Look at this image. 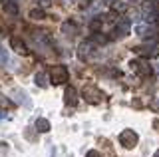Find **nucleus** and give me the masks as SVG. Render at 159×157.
<instances>
[{
  "label": "nucleus",
  "instance_id": "obj_1",
  "mask_svg": "<svg viewBox=\"0 0 159 157\" xmlns=\"http://www.w3.org/2000/svg\"><path fill=\"white\" fill-rule=\"evenodd\" d=\"M70 78V72L66 66H62V64H58V66H52V70H50V82H52L54 86H62L66 84Z\"/></svg>",
  "mask_w": 159,
  "mask_h": 157
},
{
  "label": "nucleus",
  "instance_id": "obj_2",
  "mask_svg": "<svg viewBox=\"0 0 159 157\" xmlns=\"http://www.w3.org/2000/svg\"><path fill=\"white\" fill-rule=\"evenodd\" d=\"M137 141H139V135L133 129H123L119 133V143L125 147V149H133L137 145Z\"/></svg>",
  "mask_w": 159,
  "mask_h": 157
},
{
  "label": "nucleus",
  "instance_id": "obj_3",
  "mask_svg": "<svg viewBox=\"0 0 159 157\" xmlns=\"http://www.w3.org/2000/svg\"><path fill=\"white\" fill-rule=\"evenodd\" d=\"M84 97H86L89 104H99L103 100V94L96 86H84Z\"/></svg>",
  "mask_w": 159,
  "mask_h": 157
},
{
  "label": "nucleus",
  "instance_id": "obj_4",
  "mask_svg": "<svg viewBox=\"0 0 159 157\" xmlns=\"http://www.w3.org/2000/svg\"><path fill=\"white\" fill-rule=\"evenodd\" d=\"M129 66H131L133 72H137L139 76H143V78H147V76H151V74H153V68L149 66L147 62H143V60L141 62H131Z\"/></svg>",
  "mask_w": 159,
  "mask_h": 157
},
{
  "label": "nucleus",
  "instance_id": "obj_5",
  "mask_svg": "<svg viewBox=\"0 0 159 157\" xmlns=\"http://www.w3.org/2000/svg\"><path fill=\"white\" fill-rule=\"evenodd\" d=\"M135 52L139 54V56H143V58H153V56H157V54H159L155 44H143V46H137Z\"/></svg>",
  "mask_w": 159,
  "mask_h": 157
},
{
  "label": "nucleus",
  "instance_id": "obj_6",
  "mask_svg": "<svg viewBox=\"0 0 159 157\" xmlns=\"http://www.w3.org/2000/svg\"><path fill=\"white\" fill-rule=\"evenodd\" d=\"M129 30H131V20H129V18H121V20L116 24L113 34H116V36H125V34H129Z\"/></svg>",
  "mask_w": 159,
  "mask_h": 157
},
{
  "label": "nucleus",
  "instance_id": "obj_7",
  "mask_svg": "<svg viewBox=\"0 0 159 157\" xmlns=\"http://www.w3.org/2000/svg\"><path fill=\"white\" fill-rule=\"evenodd\" d=\"M10 48H12L16 54H28L26 44H24L22 38H18V36H12V38H10Z\"/></svg>",
  "mask_w": 159,
  "mask_h": 157
},
{
  "label": "nucleus",
  "instance_id": "obj_8",
  "mask_svg": "<svg viewBox=\"0 0 159 157\" xmlns=\"http://www.w3.org/2000/svg\"><path fill=\"white\" fill-rule=\"evenodd\" d=\"M64 101H66L68 105H76L78 104V92H76V87H72V86L66 87V92H64Z\"/></svg>",
  "mask_w": 159,
  "mask_h": 157
},
{
  "label": "nucleus",
  "instance_id": "obj_9",
  "mask_svg": "<svg viewBox=\"0 0 159 157\" xmlns=\"http://www.w3.org/2000/svg\"><path fill=\"white\" fill-rule=\"evenodd\" d=\"M92 42H82L80 44V48H78V56H80V60H86V58L92 54Z\"/></svg>",
  "mask_w": 159,
  "mask_h": 157
},
{
  "label": "nucleus",
  "instance_id": "obj_10",
  "mask_svg": "<svg viewBox=\"0 0 159 157\" xmlns=\"http://www.w3.org/2000/svg\"><path fill=\"white\" fill-rule=\"evenodd\" d=\"M34 127H36V131H40V133H48V131H50V121L44 119V117H38L36 123H34Z\"/></svg>",
  "mask_w": 159,
  "mask_h": 157
},
{
  "label": "nucleus",
  "instance_id": "obj_11",
  "mask_svg": "<svg viewBox=\"0 0 159 157\" xmlns=\"http://www.w3.org/2000/svg\"><path fill=\"white\" fill-rule=\"evenodd\" d=\"M135 32L139 34V36H143V38H153L155 36V30L149 28V26H135Z\"/></svg>",
  "mask_w": 159,
  "mask_h": 157
},
{
  "label": "nucleus",
  "instance_id": "obj_12",
  "mask_svg": "<svg viewBox=\"0 0 159 157\" xmlns=\"http://www.w3.org/2000/svg\"><path fill=\"white\" fill-rule=\"evenodd\" d=\"M62 32L66 34V36H74V34H76V24L74 22H64L62 24Z\"/></svg>",
  "mask_w": 159,
  "mask_h": 157
},
{
  "label": "nucleus",
  "instance_id": "obj_13",
  "mask_svg": "<svg viewBox=\"0 0 159 157\" xmlns=\"http://www.w3.org/2000/svg\"><path fill=\"white\" fill-rule=\"evenodd\" d=\"M34 82H36V86H40V87H46L48 86V76L44 72H38L36 78H34Z\"/></svg>",
  "mask_w": 159,
  "mask_h": 157
},
{
  "label": "nucleus",
  "instance_id": "obj_14",
  "mask_svg": "<svg viewBox=\"0 0 159 157\" xmlns=\"http://www.w3.org/2000/svg\"><path fill=\"white\" fill-rule=\"evenodd\" d=\"M30 18H32V20H44V18H46V12H44L42 8H34V10L30 12Z\"/></svg>",
  "mask_w": 159,
  "mask_h": 157
},
{
  "label": "nucleus",
  "instance_id": "obj_15",
  "mask_svg": "<svg viewBox=\"0 0 159 157\" xmlns=\"http://www.w3.org/2000/svg\"><path fill=\"white\" fill-rule=\"evenodd\" d=\"M89 30H92V32H99V30H102V18H93V20L89 22Z\"/></svg>",
  "mask_w": 159,
  "mask_h": 157
},
{
  "label": "nucleus",
  "instance_id": "obj_16",
  "mask_svg": "<svg viewBox=\"0 0 159 157\" xmlns=\"http://www.w3.org/2000/svg\"><path fill=\"white\" fill-rule=\"evenodd\" d=\"M4 10H6L8 14H12V16H16V14H18V6L14 2H6V4H4Z\"/></svg>",
  "mask_w": 159,
  "mask_h": 157
},
{
  "label": "nucleus",
  "instance_id": "obj_17",
  "mask_svg": "<svg viewBox=\"0 0 159 157\" xmlns=\"http://www.w3.org/2000/svg\"><path fill=\"white\" fill-rule=\"evenodd\" d=\"M12 96H16V101H24L26 105H30V101L26 100V94H24V92H20V90H14V92H12Z\"/></svg>",
  "mask_w": 159,
  "mask_h": 157
},
{
  "label": "nucleus",
  "instance_id": "obj_18",
  "mask_svg": "<svg viewBox=\"0 0 159 157\" xmlns=\"http://www.w3.org/2000/svg\"><path fill=\"white\" fill-rule=\"evenodd\" d=\"M113 10H116V12H125V10H127V4H119V2H116V4H113Z\"/></svg>",
  "mask_w": 159,
  "mask_h": 157
},
{
  "label": "nucleus",
  "instance_id": "obj_19",
  "mask_svg": "<svg viewBox=\"0 0 159 157\" xmlns=\"http://www.w3.org/2000/svg\"><path fill=\"white\" fill-rule=\"evenodd\" d=\"M8 60V56H6V50L2 48V44H0V64H6Z\"/></svg>",
  "mask_w": 159,
  "mask_h": 157
},
{
  "label": "nucleus",
  "instance_id": "obj_20",
  "mask_svg": "<svg viewBox=\"0 0 159 157\" xmlns=\"http://www.w3.org/2000/svg\"><path fill=\"white\" fill-rule=\"evenodd\" d=\"M149 107H151L153 111H159V100H157V97H153V100H151V104H149Z\"/></svg>",
  "mask_w": 159,
  "mask_h": 157
},
{
  "label": "nucleus",
  "instance_id": "obj_21",
  "mask_svg": "<svg viewBox=\"0 0 159 157\" xmlns=\"http://www.w3.org/2000/svg\"><path fill=\"white\" fill-rule=\"evenodd\" d=\"M86 157H99V153H98L96 149H92V151H88V155H86Z\"/></svg>",
  "mask_w": 159,
  "mask_h": 157
},
{
  "label": "nucleus",
  "instance_id": "obj_22",
  "mask_svg": "<svg viewBox=\"0 0 159 157\" xmlns=\"http://www.w3.org/2000/svg\"><path fill=\"white\" fill-rule=\"evenodd\" d=\"M0 105H10V101H8L4 96H0Z\"/></svg>",
  "mask_w": 159,
  "mask_h": 157
},
{
  "label": "nucleus",
  "instance_id": "obj_23",
  "mask_svg": "<svg viewBox=\"0 0 159 157\" xmlns=\"http://www.w3.org/2000/svg\"><path fill=\"white\" fill-rule=\"evenodd\" d=\"M103 2H106V4H109V6H113V4H116L117 0H103Z\"/></svg>",
  "mask_w": 159,
  "mask_h": 157
},
{
  "label": "nucleus",
  "instance_id": "obj_24",
  "mask_svg": "<svg viewBox=\"0 0 159 157\" xmlns=\"http://www.w3.org/2000/svg\"><path fill=\"white\" fill-rule=\"evenodd\" d=\"M153 127H155V129L159 131V119H155V121H153Z\"/></svg>",
  "mask_w": 159,
  "mask_h": 157
},
{
  "label": "nucleus",
  "instance_id": "obj_25",
  "mask_svg": "<svg viewBox=\"0 0 159 157\" xmlns=\"http://www.w3.org/2000/svg\"><path fill=\"white\" fill-rule=\"evenodd\" d=\"M42 4H44V6H48V4H50V0H42Z\"/></svg>",
  "mask_w": 159,
  "mask_h": 157
},
{
  "label": "nucleus",
  "instance_id": "obj_26",
  "mask_svg": "<svg viewBox=\"0 0 159 157\" xmlns=\"http://www.w3.org/2000/svg\"><path fill=\"white\" fill-rule=\"evenodd\" d=\"M153 157H159V151H155V153H153Z\"/></svg>",
  "mask_w": 159,
  "mask_h": 157
},
{
  "label": "nucleus",
  "instance_id": "obj_27",
  "mask_svg": "<svg viewBox=\"0 0 159 157\" xmlns=\"http://www.w3.org/2000/svg\"><path fill=\"white\" fill-rule=\"evenodd\" d=\"M0 2H4V0H0Z\"/></svg>",
  "mask_w": 159,
  "mask_h": 157
}]
</instances>
